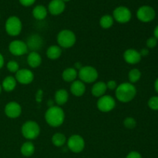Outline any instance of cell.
Here are the masks:
<instances>
[{
  "label": "cell",
  "mask_w": 158,
  "mask_h": 158,
  "mask_svg": "<svg viewBox=\"0 0 158 158\" xmlns=\"http://www.w3.org/2000/svg\"><path fill=\"white\" fill-rule=\"evenodd\" d=\"M83 66L82 65V63H80V62H77V63H75V64H74L73 68H74V69H77V71H79L80 69H81L82 67H83Z\"/></svg>",
  "instance_id": "obj_38"
},
{
  "label": "cell",
  "mask_w": 158,
  "mask_h": 158,
  "mask_svg": "<svg viewBox=\"0 0 158 158\" xmlns=\"http://www.w3.org/2000/svg\"><path fill=\"white\" fill-rule=\"evenodd\" d=\"M33 72L29 69H19L15 73V78L17 83L23 85H29L34 80Z\"/></svg>",
  "instance_id": "obj_12"
},
{
  "label": "cell",
  "mask_w": 158,
  "mask_h": 158,
  "mask_svg": "<svg viewBox=\"0 0 158 158\" xmlns=\"http://www.w3.org/2000/svg\"><path fill=\"white\" fill-rule=\"evenodd\" d=\"M2 85L0 84V94H1V92H2Z\"/></svg>",
  "instance_id": "obj_43"
},
{
  "label": "cell",
  "mask_w": 158,
  "mask_h": 158,
  "mask_svg": "<svg viewBox=\"0 0 158 158\" xmlns=\"http://www.w3.org/2000/svg\"><path fill=\"white\" fill-rule=\"evenodd\" d=\"M40 127L36 121L27 120L25 122L21 127L22 135L28 140H32L36 139L40 136Z\"/></svg>",
  "instance_id": "obj_3"
},
{
  "label": "cell",
  "mask_w": 158,
  "mask_h": 158,
  "mask_svg": "<svg viewBox=\"0 0 158 158\" xmlns=\"http://www.w3.org/2000/svg\"><path fill=\"white\" fill-rule=\"evenodd\" d=\"M62 52L63 51H62V48L60 46H59L58 45H52L46 49V55L49 60H56L61 56Z\"/></svg>",
  "instance_id": "obj_23"
},
{
  "label": "cell",
  "mask_w": 158,
  "mask_h": 158,
  "mask_svg": "<svg viewBox=\"0 0 158 158\" xmlns=\"http://www.w3.org/2000/svg\"><path fill=\"white\" fill-rule=\"evenodd\" d=\"M9 50L15 56H21L28 52L29 49L25 42L20 40H15L9 45Z\"/></svg>",
  "instance_id": "obj_11"
},
{
  "label": "cell",
  "mask_w": 158,
  "mask_h": 158,
  "mask_svg": "<svg viewBox=\"0 0 158 158\" xmlns=\"http://www.w3.org/2000/svg\"><path fill=\"white\" fill-rule=\"evenodd\" d=\"M146 45L148 49H154L157 45V40L155 37H150L146 42Z\"/></svg>",
  "instance_id": "obj_32"
},
{
  "label": "cell",
  "mask_w": 158,
  "mask_h": 158,
  "mask_svg": "<svg viewBox=\"0 0 158 158\" xmlns=\"http://www.w3.org/2000/svg\"><path fill=\"white\" fill-rule=\"evenodd\" d=\"M154 89H155L156 92L158 94V78L154 82Z\"/></svg>",
  "instance_id": "obj_41"
},
{
  "label": "cell",
  "mask_w": 158,
  "mask_h": 158,
  "mask_svg": "<svg viewBox=\"0 0 158 158\" xmlns=\"http://www.w3.org/2000/svg\"><path fill=\"white\" fill-rule=\"evenodd\" d=\"M36 0H19L20 4L25 7H29L35 2Z\"/></svg>",
  "instance_id": "obj_35"
},
{
  "label": "cell",
  "mask_w": 158,
  "mask_h": 158,
  "mask_svg": "<svg viewBox=\"0 0 158 158\" xmlns=\"http://www.w3.org/2000/svg\"><path fill=\"white\" fill-rule=\"evenodd\" d=\"M26 43L27 45L29 50L37 52L43 46V39L39 34L34 33L32 34L30 36H29Z\"/></svg>",
  "instance_id": "obj_15"
},
{
  "label": "cell",
  "mask_w": 158,
  "mask_h": 158,
  "mask_svg": "<svg viewBox=\"0 0 158 158\" xmlns=\"http://www.w3.org/2000/svg\"><path fill=\"white\" fill-rule=\"evenodd\" d=\"M32 16L36 20H41L45 19L48 15V9L46 6H43V5H37L32 9Z\"/></svg>",
  "instance_id": "obj_22"
},
{
  "label": "cell",
  "mask_w": 158,
  "mask_h": 158,
  "mask_svg": "<svg viewBox=\"0 0 158 158\" xmlns=\"http://www.w3.org/2000/svg\"><path fill=\"white\" fill-rule=\"evenodd\" d=\"M114 23V19L113 18L112 15H106L101 16L100 19V26H101L102 29H108L113 26Z\"/></svg>",
  "instance_id": "obj_27"
},
{
  "label": "cell",
  "mask_w": 158,
  "mask_h": 158,
  "mask_svg": "<svg viewBox=\"0 0 158 158\" xmlns=\"http://www.w3.org/2000/svg\"><path fill=\"white\" fill-rule=\"evenodd\" d=\"M155 16V10L150 6H140L137 11V18L142 23H150L154 19Z\"/></svg>",
  "instance_id": "obj_10"
},
{
  "label": "cell",
  "mask_w": 158,
  "mask_h": 158,
  "mask_svg": "<svg viewBox=\"0 0 158 158\" xmlns=\"http://www.w3.org/2000/svg\"><path fill=\"white\" fill-rule=\"evenodd\" d=\"M112 16L114 21L120 24H125L131 21L132 18V12L127 6H120L114 9Z\"/></svg>",
  "instance_id": "obj_8"
},
{
  "label": "cell",
  "mask_w": 158,
  "mask_h": 158,
  "mask_svg": "<svg viewBox=\"0 0 158 158\" xmlns=\"http://www.w3.org/2000/svg\"><path fill=\"white\" fill-rule=\"evenodd\" d=\"M51 141H52V144L55 147H56V148H62V147H63L66 143L67 139H66V135L64 134L57 132L55 133L52 136Z\"/></svg>",
  "instance_id": "obj_26"
},
{
  "label": "cell",
  "mask_w": 158,
  "mask_h": 158,
  "mask_svg": "<svg viewBox=\"0 0 158 158\" xmlns=\"http://www.w3.org/2000/svg\"><path fill=\"white\" fill-rule=\"evenodd\" d=\"M66 9V3L62 0H51L48 5V12L52 15H59Z\"/></svg>",
  "instance_id": "obj_16"
},
{
  "label": "cell",
  "mask_w": 158,
  "mask_h": 158,
  "mask_svg": "<svg viewBox=\"0 0 158 158\" xmlns=\"http://www.w3.org/2000/svg\"><path fill=\"white\" fill-rule=\"evenodd\" d=\"M137 88L130 82H124L117 86L115 89V97L121 103H129L135 98Z\"/></svg>",
  "instance_id": "obj_2"
},
{
  "label": "cell",
  "mask_w": 158,
  "mask_h": 158,
  "mask_svg": "<svg viewBox=\"0 0 158 158\" xmlns=\"http://www.w3.org/2000/svg\"><path fill=\"white\" fill-rule=\"evenodd\" d=\"M27 63L31 68L32 69H35V68H38L40 65L42 64V61H43V59L42 56H40V54L38 52H35V51H31L27 56Z\"/></svg>",
  "instance_id": "obj_19"
},
{
  "label": "cell",
  "mask_w": 158,
  "mask_h": 158,
  "mask_svg": "<svg viewBox=\"0 0 158 158\" xmlns=\"http://www.w3.org/2000/svg\"><path fill=\"white\" fill-rule=\"evenodd\" d=\"M139 52H140V56H141L142 57L147 56L149 54V49H148V48H143V49L140 51H139Z\"/></svg>",
  "instance_id": "obj_36"
},
{
  "label": "cell",
  "mask_w": 158,
  "mask_h": 158,
  "mask_svg": "<svg viewBox=\"0 0 158 158\" xmlns=\"http://www.w3.org/2000/svg\"><path fill=\"white\" fill-rule=\"evenodd\" d=\"M148 105L150 109L152 110H158V96H153L149 99L148 102Z\"/></svg>",
  "instance_id": "obj_30"
},
{
  "label": "cell",
  "mask_w": 158,
  "mask_h": 158,
  "mask_svg": "<svg viewBox=\"0 0 158 158\" xmlns=\"http://www.w3.org/2000/svg\"><path fill=\"white\" fill-rule=\"evenodd\" d=\"M22 106L18 102H9L5 106V114L9 118L16 119L22 114Z\"/></svg>",
  "instance_id": "obj_13"
},
{
  "label": "cell",
  "mask_w": 158,
  "mask_h": 158,
  "mask_svg": "<svg viewBox=\"0 0 158 158\" xmlns=\"http://www.w3.org/2000/svg\"><path fill=\"white\" fill-rule=\"evenodd\" d=\"M107 90L106 87V83L103 81H97L94 83V84L92 86L91 88V94L94 97L97 98L103 97L105 95Z\"/></svg>",
  "instance_id": "obj_18"
},
{
  "label": "cell",
  "mask_w": 158,
  "mask_h": 158,
  "mask_svg": "<svg viewBox=\"0 0 158 158\" xmlns=\"http://www.w3.org/2000/svg\"><path fill=\"white\" fill-rule=\"evenodd\" d=\"M56 41L59 46L64 49H69L76 44L77 36L70 29H63L57 34Z\"/></svg>",
  "instance_id": "obj_4"
},
{
  "label": "cell",
  "mask_w": 158,
  "mask_h": 158,
  "mask_svg": "<svg viewBox=\"0 0 158 158\" xmlns=\"http://www.w3.org/2000/svg\"><path fill=\"white\" fill-rule=\"evenodd\" d=\"M5 29L8 35L11 36H17L23 29V23L18 16L12 15L7 19L5 24Z\"/></svg>",
  "instance_id": "obj_6"
},
{
  "label": "cell",
  "mask_w": 158,
  "mask_h": 158,
  "mask_svg": "<svg viewBox=\"0 0 158 158\" xmlns=\"http://www.w3.org/2000/svg\"><path fill=\"white\" fill-rule=\"evenodd\" d=\"M97 109L102 113H109L112 111L116 106V100L112 96L103 95L98 98L97 102Z\"/></svg>",
  "instance_id": "obj_9"
},
{
  "label": "cell",
  "mask_w": 158,
  "mask_h": 158,
  "mask_svg": "<svg viewBox=\"0 0 158 158\" xmlns=\"http://www.w3.org/2000/svg\"><path fill=\"white\" fill-rule=\"evenodd\" d=\"M69 90L71 94L75 97H82L86 92V85L81 80H76L75 81L71 83Z\"/></svg>",
  "instance_id": "obj_17"
},
{
  "label": "cell",
  "mask_w": 158,
  "mask_h": 158,
  "mask_svg": "<svg viewBox=\"0 0 158 158\" xmlns=\"http://www.w3.org/2000/svg\"><path fill=\"white\" fill-rule=\"evenodd\" d=\"M62 1L66 3V2H69V1H70V0H62Z\"/></svg>",
  "instance_id": "obj_42"
},
{
  "label": "cell",
  "mask_w": 158,
  "mask_h": 158,
  "mask_svg": "<svg viewBox=\"0 0 158 158\" xmlns=\"http://www.w3.org/2000/svg\"><path fill=\"white\" fill-rule=\"evenodd\" d=\"M78 77L84 83H93L97 80L99 73L97 69L94 66H83L78 71Z\"/></svg>",
  "instance_id": "obj_5"
},
{
  "label": "cell",
  "mask_w": 158,
  "mask_h": 158,
  "mask_svg": "<svg viewBox=\"0 0 158 158\" xmlns=\"http://www.w3.org/2000/svg\"><path fill=\"white\" fill-rule=\"evenodd\" d=\"M140 78H141V72L140 69L134 68L130 70L128 73V79H129L130 83L132 84L137 83L140 80Z\"/></svg>",
  "instance_id": "obj_28"
},
{
  "label": "cell",
  "mask_w": 158,
  "mask_h": 158,
  "mask_svg": "<svg viewBox=\"0 0 158 158\" xmlns=\"http://www.w3.org/2000/svg\"><path fill=\"white\" fill-rule=\"evenodd\" d=\"M35 151V148L34 143L32 141L29 140L22 144L20 148V153L23 157H29L34 154Z\"/></svg>",
  "instance_id": "obj_24"
},
{
  "label": "cell",
  "mask_w": 158,
  "mask_h": 158,
  "mask_svg": "<svg viewBox=\"0 0 158 158\" xmlns=\"http://www.w3.org/2000/svg\"><path fill=\"white\" fill-rule=\"evenodd\" d=\"M123 126L127 128V129L132 130L134 129L137 126V121L135 119L132 117H127L124 119L123 120Z\"/></svg>",
  "instance_id": "obj_29"
},
{
  "label": "cell",
  "mask_w": 158,
  "mask_h": 158,
  "mask_svg": "<svg viewBox=\"0 0 158 158\" xmlns=\"http://www.w3.org/2000/svg\"><path fill=\"white\" fill-rule=\"evenodd\" d=\"M67 148L74 154H80L85 148V140L80 134H73L66 141Z\"/></svg>",
  "instance_id": "obj_7"
},
{
  "label": "cell",
  "mask_w": 158,
  "mask_h": 158,
  "mask_svg": "<svg viewBox=\"0 0 158 158\" xmlns=\"http://www.w3.org/2000/svg\"><path fill=\"white\" fill-rule=\"evenodd\" d=\"M4 63H5V60H4V57L0 53V69L3 67L4 66Z\"/></svg>",
  "instance_id": "obj_39"
},
{
  "label": "cell",
  "mask_w": 158,
  "mask_h": 158,
  "mask_svg": "<svg viewBox=\"0 0 158 158\" xmlns=\"http://www.w3.org/2000/svg\"><path fill=\"white\" fill-rule=\"evenodd\" d=\"M124 61L130 65H136L141 61L142 56H140V52L137 49L133 48L126 49L123 54Z\"/></svg>",
  "instance_id": "obj_14"
},
{
  "label": "cell",
  "mask_w": 158,
  "mask_h": 158,
  "mask_svg": "<svg viewBox=\"0 0 158 158\" xmlns=\"http://www.w3.org/2000/svg\"><path fill=\"white\" fill-rule=\"evenodd\" d=\"M125 158H142V155L136 151H132L127 154Z\"/></svg>",
  "instance_id": "obj_34"
},
{
  "label": "cell",
  "mask_w": 158,
  "mask_h": 158,
  "mask_svg": "<svg viewBox=\"0 0 158 158\" xmlns=\"http://www.w3.org/2000/svg\"><path fill=\"white\" fill-rule=\"evenodd\" d=\"M6 67H7L8 70L9 72L15 73L19 69V65L15 60H10V61L8 62L7 65H6Z\"/></svg>",
  "instance_id": "obj_31"
},
{
  "label": "cell",
  "mask_w": 158,
  "mask_h": 158,
  "mask_svg": "<svg viewBox=\"0 0 158 158\" xmlns=\"http://www.w3.org/2000/svg\"><path fill=\"white\" fill-rule=\"evenodd\" d=\"M154 36L158 40V25L156 26L154 30Z\"/></svg>",
  "instance_id": "obj_40"
},
{
  "label": "cell",
  "mask_w": 158,
  "mask_h": 158,
  "mask_svg": "<svg viewBox=\"0 0 158 158\" xmlns=\"http://www.w3.org/2000/svg\"><path fill=\"white\" fill-rule=\"evenodd\" d=\"M106 87H107V89H110V90H115V89H117V86H118L117 82L114 80H109V81L106 82Z\"/></svg>",
  "instance_id": "obj_33"
},
{
  "label": "cell",
  "mask_w": 158,
  "mask_h": 158,
  "mask_svg": "<svg viewBox=\"0 0 158 158\" xmlns=\"http://www.w3.org/2000/svg\"><path fill=\"white\" fill-rule=\"evenodd\" d=\"M78 77V71L73 67H68L62 73V78L65 82L73 83Z\"/></svg>",
  "instance_id": "obj_21"
},
{
  "label": "cell",
  "mask_w": 158,
  "mask_h": 158,
  "mask_svg": "<svg viewBox=\"0 0 158 158\" xmlns=\"http://www.w3.org/2000/svg\"><path fill=\"white\" fill-rule=\"evenodd\" d=\"M69 93L65 89H59L56 91L54 95V100L57 106H62L66 104L69 100Z\"/></svg>",
  "instance_id": "obj_20"
},
{
  "label": "cell",
  "mask_w": 158,
  "mask_h": 158,
  "mask_svg": "<svg viewBox=\"0 0 158 158\" xmlns=\"http://www.w3.org/2000/svg\"><path fill=\"white\" fill-rule=\"evenodd\" d=\"M44 117L46 123L49 126L52 127H59L64 123L66 116L61 106L54 105L46 110Z\"/></svg>",
  "instance_id": "obj_1"
},
{
  "label": "cell",
  "mask_w": 158,
  "mask_h": 158,
  "mask_svg": "<svg viewBox=\"0 0 158 158\" xmlns=\"http://www.w3.org/2000/svg\"><path fill=\"white\" fill-rule=\"evenodd\" d=\"M17 85V81L15 77L12 76L6 77L3 80L2 83V88L4 89L6 92H12L15 89Z\"/></svg>",
  "instance_id": "obj_25"
},
{
  "label": "cell",
  "mask_w": 158,
  "mask_h": 158,
  "mask_svg": "<svg viewBox=\"0 0 158 158\" xmlns=\"http://www.w3.org/2000/svg\"><path fill=\"white\" fill-rule=\"evenodd\" d=\"M35 99H36L37 102H40L43 100V90L40 89V90L37 92L36 95H35Z\"/></svg>",
  "instance_id": "obj_37"
}]
</instances>
